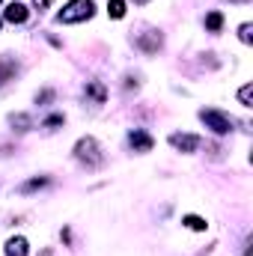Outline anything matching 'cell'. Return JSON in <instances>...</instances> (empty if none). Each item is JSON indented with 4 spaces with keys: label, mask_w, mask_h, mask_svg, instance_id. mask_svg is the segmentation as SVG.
<instances>
[{
    "label": "cell",
    "mask_w": 253,
    "mask_h": 256,
    "mask_svg": "<svg viewBox=\"0 0 253 256\" xmlns=\"http://www.w3.org/2000/svg\"><path fill=\"white\" fill-rule=\"evenodd\" d=\"M200 120L206 122V128H212L214 134H230L232 131V120L224 116L220 110H200Z\"/></svg>",
    "instance_id": "obj_3"
},
{
    "label": "cell",
    "mask_w": 253,
    "mask_h": 256,
    "mask_svg": "<svg viewBox=\"0 0 253 256\" xmlns=\"http://www.w3.org/2000/svg\"><path fill=\"white\" fill-rule=\"evenodd\" d=\"M15 72H18L15 60H0V86H3V84H9V80L15 78Z\"/></svg>",
    "instance_id": "obj_9"
},
{
    "label": "cell",
    "mask_w": 253,
    "mask_h": 256,
    "mask_svg": "<svg viewBox=\"0 0 253 256\" xmlns=\"http://www.w3.org/2000/svg\"><path fill=\"white\" fill-rule=\"evenodd\" d=\"M9 122H12V126H18V131H27V128L33 126V120H30L27 114H18V116H12Z\"/></svg>",
    "instance_id": "obj_15"
},
{
    "label": "cell",
    "mask_w": 253,
    "mask_h": 256,
    "mask_svg": "<svg viewBox=\"0 0 253 256\" xmlns=\"http://www.w3.org/2000/svg\"><path fill=\"white\" fill-rule=\"evenodd\" d=\"M3 18L12 21V24H24V21H27V6H21V3H9V6L3 9Z\"/></svg>",
    "instance_id": "obj_5"
},
{
    "label": "cell",
    "mask_w": 253,
    "mask_h": 256,
    "mask_svg": "<svg viewBox=\"0 0 253 256\" xmlns=\"http://www.w3.org/2000/svg\"><path fill=\"white\" fill-rule=\"evenodd\" d=\"M161 33H143L140 39H137V45H140V51H146V54H155L158 48H161Z\"/></svg>",
    "instance_id": "obj_6"
},
{
    "label": "cell",
    "mask_w": 253,
    "mask_h": 256,
    "mask_svg": "<svg viewBox=\"0 0 253 256\" xmlns=\"http://www.w3.org/2000/svg\"><path fill=\"white\" fill-rule=\"evenodd\" d=\"M27 238H21V236H15V238H9L6 242V256H27Z\"/></svg>",
    "instance_id": "obj_7"
},
{
    "label": "cell",
    "mask_w": 253,
    "mask_h": 256,
    "mask_svg": "<svg viewBox=\"0 0 253 256\" xmlns=\"http://www.w3.org/2000/svg\"><path fill=\"white\" fill-rule=\"evenodd\" d=\"M92 12H96L92 0H68L63 9L57 12V21H60V24H78V21L92 18Z\"/></svg>",
    "instance_id": "obj_1"
},
{
    "label": "cell",
    "mask_w": 253,
    "mask_h": 256,
    "mask_svg": "<svg viewBox=\"0 0 253 256\" xmlns=\"http://www.w3.org/2000/svg\"><path fill=\"white\" fill-rule=\"evenodd\" d=\"M220 27H224V15L220 12H208L206 15V30L208 33H220Z\"/></svg>",
    "instance_id": "obj_10"
},
{
    "label": "cell",
    "mask_w": 253,
    "mask_h": 256,
    "mask_svg": "<svg viewBox=\"0 0 253 256\" xmlns=\"http://www.w3.org/2000/svg\"><path fill=\"white\" fill-rule=\"evenodd\" d=\"M0 3H3V0H0Z\"/></svg>",
    "instance_id": "obj_20"
},
{
    "label": "cell",
    "mask_w": 253,
    "mask_h": 256,
    "mask_svg": "<svg viewBox=\"0 0 253 256\" xmlns=\"http://www.w3.org/2000/svg\"><path fill=\"white\" fill-rule=\"evenodd\" d=\"M182 224H185V226H188V230H194V232H202V230H206V226H208V224H206V220H202V218H196V214H188V218H185V220H182Z\"/></svg>",
    "instance_id": "obj_12"
},
{
    "label": "cell",
    "mask_w": 253,
    "mask_h": 256,
    "mask_svg": "<svg viewBox=\"0 0 253 256\" xmlns=\"http://www.w3.org/2000/svg\"><path fill=\"white\" fill-rule=\"evenodd\" d=\"M33 3H36V6H39V9H48V6H51V3H54V0H33Z\"/></svg>",
    "instance_id": "obj_18"
},
{
    "label": "cell",
    "mask_w": 253,
    "mask_h": 256,
    "mask_svg": "<svg viewBox=\"0 0 253 256\" xmlns=\"http://www.w3.org/2000/svg\"><path fill=\"white\" fill-rule=\"evenodd\" d=\"M131 146H134V152H149L152 149V137L143 134V131H131Z\"/></svg>",
    "instance_id": "obj_8"
},
{
    "label": "cell",
    "mask_w": 253,
    "mask_h": 256,
    "mask_svg": "<svg viewBox=\"0 0 253 256\" xmlns=\"http://www.w3.org/2000/svg\"><path fill=\"white\" fill-rule=\"evenodd\" d=\"M86 96H90V98H96V102L102 104V102H104V96H108V92H104V84H98V80L86 84Z\"/></svg>",
    "instance_id": "obj_11"
},
{
    "label": "cell",
    "mask_w": 253,
    "mask_h": 256,
    "mask_svg": "<svg viewBox=\"0 0 253 256\" xmlns=\"http://www.w3.org/2000/svg\"><path fill=\"white\" fill-rule=\"evenodd\" d=\"M242 42H250V24H242Z\"/></svg>",
    "instance_id": "obj_17"
},
{
    "label": "cell",
    "mask_w": 253,
    "mask_h": 256,
    "mask_svg": "<svg viewBox=\"0 0 253 256\" xmlns=\"http://www.w3.org/2000/svg\"><path fill=\"white\" fill-rule=\"evenodd\" d=\"M170 146L179 152H196L202 146V140L196 134H170Z\"/></svg>",
    "instance_id": "obj_4"
},
{
    "label": "cell",
    "mask_w": 253,
    "mask_h": 256,
    "mask_svg": "<svg viewBox=\"0 0 253 256\" xmlns=\"http://www.w3.org/2000/svg\"><path fill=\"white\" fill-rule=\"evenodd\" d=\"M74 158L84 161L86 167H98V164H104V152H102V146H98L96 137H80V140L74 143Z\"/></svg>",
    "instance_id": "obj_2"
},
{
    "label": "cell",
    "mask_w": 253,
    "mask_h": 256,
    "mask_svg": "<svg viewBox=\"0 0 253 256\" xmlns=\"http://www.w3.org/2000/svg\"><path fill=\"white\" fill-rule=\"evenodd\" d=\"M134 3H146V0H134Z\"/></svg>",
    "instance_id": "obj_19"
},
{
    "label": "cell",
    "mask_w": 253,
    "mask_h": 256,
    "mask_svg": "<svg viewBox=\"0 0 253 256\" xmlns=\"http://www.w3.org/2000/svg\"><path fill=\"white\" fill-rule=\"evenodd\" d=\"M108 12H110V18H122L126 15V0H110L108 3Z\"/></svg>",
    "instance_id": "obj_13"
},
{
    "label": "cell",
    "mask_w": 253,
    "mask_h": 256,
    "mask_svg": "<svg viewBox=\"0 0 253 256\" xmlns=\"http://www.w3.org/2000/svg\"><path fill=\"white\" fill-rule=\"evenodd\" d=\"M42 185H48V179H30L21 191H24V194H27V191H36V188H42Z\"/></svg>",
    "instance_id": "obj_16"
},
{
    "label": "cell",
    "mask_w": 253,
    "mask_h": 256,
    "mask_svg": "<svg viewBox=\"0 0 253 256\" xmlns=\"http://www.w3.org/2000/svg\"><path fill=\"white\" fill-rule=\"evenodd\" d=\"M238 102H242L244 108H253V104H250V102H253V86H250V84H244V86L238 90Z\"/></svg>",
    "instance_id": "obj_14"
}]
</instances>
